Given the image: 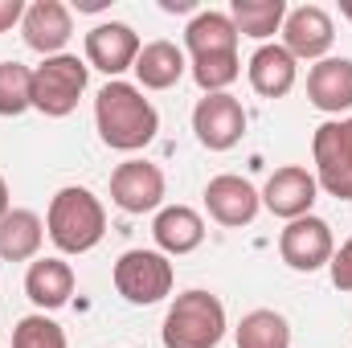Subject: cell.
Returning a JSON list of instances; mask_svg holds the SVG:
<instances>
[{
	"label": "cell",
	"mask_w": 352,
	"mask_h": 348,
	"mask_svg": "<svg viewBox=\"0 0 352 348\" xmlns=\"http://www.w3.org/2000/svg\"><path fill=\"white\" fill-rule=\"evenodd\" d=\"M160 8H164V12H192L197 0H160Z\"/></svg>",
	"instance_id": "cell-28"
},
{
	"label": "cell",
	"mask_w": 352,
	"mask_h": 348,
	"mask_svg": "<svg viewBox=\"0 0 352 348\" xmlns=\"http://www.w3.org/2000/svg\"><path fill=\"white\" fill-rule=\"evenodd\" d=\"M336 41V25L328 17V8L320 4H299V8H287V21H283V50L295 58V62H324L328 50Z\"/></svg>",
	"instance_id": "cell-8"
},
{
	"label": "cell",
	"mask_w": 352,
	"mask_h": 348,
	"mask_svg": "<svg viewBox=\"0 0 352 348\" xmlns=\"http://www.w3.org/2000/svg\"><path fill=\"white\" fill-rule=\"evenodd\" d=\"M25 8H29V4H21V0H0V33H8L12 25H21Z\"/></svg>",
	"instance_id": "cell-27"
},
{
	"label": "cell",
	"mask_w": 352,
	"mask_h": 348,
	"mask_svg": "<svg viewBox=\"0 0 352 348\" xmlns=\"http://www.w3.org/2000/svg\"><path fill=\"white\" fill-rule=\"evenodd\" d=\"M221 336H226V303L201 287L176 295L160 328L164 348H217Z\"/></svg>",
	"instance_id": "cell-3"
},
{
	"label": "cell",
	"mask_w": 352,
	"mask_h": 348,
	"mask_svg": "<svg viewBox=\"0 0 352 348\" xmlns=\"http://www.w3.org/2000/svg\"><path fill=\"white\" fill-rule=\"evenodd\" d=\"M184 45L192 58H217V54H238V29L230 21V12L217 8H201L188 29H184Z\"/></svg>",
	"instance_id": "cell-19"
},
{
	"label": "cell",
	"mask_w": 352,
	"mask_h": 348,
	"mask_svg": "<svg viewBox=\"0 0 352 348\" xmlns=\"http://www.w3.org/2000/svg\"><path fill=\"white\" fill-rule=\"evenodd\" d=\"M94 127L98 140L115 152H140L156 140L160 131V111L152 107V98H144V90L131 83H107L94 98Z\"/></svg>",
	"instance_id": "cell-1"
},
{
	"label": "cell",
	"mask_w": 352,
	"mask_h": 348,
	"mask_svg": "<svg viewBox=\"0 0 352 348\" xmlns=\"http://www.w3.org/2000/svg\"><path fill=\"white\" fill-rule=\"evenodd\" d=\"M12 348H66V332L58 320H50L45 312H33L25 320H16L12 328Z\"/></svg>",
	"instance_id": "cell-25"
},
{
	"label": "cell",
	"mask_w": 352,
	"mask_h": 348,
	"mask_svg": "<svg viewBox=\"0 0 352 348\" xmlns=\"http://www.w3.org/2000/svg\"><path fill=\"white\" fill-rule=\"evenodd\" d=\"M307 98L324 115L352 111V58H324L307 70Z\"/></svg>",
	"instance_id": "cell-16"
},
{
	"label": "cell",
	"mask_w": 352,
	"mask_h": 348,
	"mask_svg": "<svg viewBox=\"0 0 352 348\" xmlns=\"http://www.w3.org/2000/svg\"><path fill=\"white\" fill-rule=\"evenodd\" d=\"M173 283L176 270L168 254H160V250H127L115 262V291L135 307L160 303L164 295H173Z\"/></svg>",
	"instance_id": "cell-6"
},
{
	"label": "cell",
	"mask_w": 352,
	"mask_h": 348,
	"mask_svg": "<svg viewBox=\"0 0 352 348\" xmlns=\"http://www.w3.org/2000/svg\"><path fill=\"white\" fill-rule=\"evenodd\" d=\"M74 266L66 259H33L25 270V295L33 299L37 312H58L74 295Z\"/></svg>",
	"instance_id": "cell-15"
},
{
	"label": "cell",
	"mask_w": 352,
	"mask_h": 348,
	"mask_svg": "<svg viewBox=\"0 0 352 348\" xmlns=\"http://www.w3.org/2000/svg\"><path fill=\"white\" fill-rule=\"evenodd\" d=\"M21 37L33 54L58 58L66 50V41L74 37V17L62 0H33L21 17Z\"/></svg>",
	"instance_id": "cell-13"
},
{
	"label": "cell",
	"mask_w": 352,
	"mask_h": 348,
	"mask_svg": "<svg viewBox=\"0 0 352 348\" xmlns=\"http://www.w3.org/2000/svg\"><path fill=\"white\" fill-rule=\"evenodd\" d=\"M234 340L238 348H291V324L274 307H254L234 328Z\"/></svg>",
	"instance_id": "cell-23"
},
{
	"label": "cell",
	"mask_w": 352,
	"mask_h": 348,
	"mask_svg": "<svg viewBox=\"0 0 352 348\" xmlns=\"http://www.w3.org/2000/svg\"><path fill=\"white\" fill-rule=\"evenodd\" d=\"M152 238L160 246V254H192L205 242V217L188 205H164L152 221Z\"/></svg>",
	"instance_id": "cell-17"
},
{
	"label": "cell",
	"mask_w": 352,
	"mask_h": 348,
	"mask_svg": "<svg viewBox=\"0 0 352 348\" xmlns=\"http://www.w3.org/2000/svg\"><path fill=\"white\" fill-rule=\"evenodd\" d=\"M192 131L201 140V148L209 152H230L242 135H246V111L242 102L226 90V94H205L192 107Z\"/></svg>",
	"instance_id": "cell-9"
},
{
	"label": "cell",
	"mask_w": 352,
	"mask_h": 348,
	"mask_svg": "<svg viewBox=\"0 0 352 348\" xmlns=\"http://www.w3.org/2000/svg\"><path fill=\"white\" fill-rule=\"evenodd\" d=\"M131 70L140 78V90H168L184 78L188 58H184V50L176 41H148Z\"/></svg>",
	"instance_id": "cell-20"
},
{
	"label": "cell",
	"mask_w": 352,
	"mask_h": 348,
	"mask_svg": "<svg viewBox=\"0 0 352 348\" xmlns=\"http://www.w3.org/2000/svg\"><path fill=\"white\" fill-rule=\"evenodd\" d=\"M111 201L123 213H152L164 205V173L152 160H127L111 173Z\"/></svg>",
	"instance_id": "cell-12"
},
{
	"label": "cell",
	"mask_w": 352,
	"mask_h": 348,
	"mask_svg": "<svg viewBox=\"0 0 352 348\" xmlns=\"http://www.w3.org/2000/svg\"><path fill=\"white\" fill-rule=\"evenodd\" d=\"M340 17L352 25V0H340Z\"/></svg>",
	"instance_id": "cell-31"
},
{
	"label": "cell",
	"mask_w": 352,
	"mask_h": 348,
	"mask_svg": "<svg viewBox=\"0 0 352 348\" xmlns=\"http://www.w3.org/2000/svg\"><path fill=\"white\" fill-rule=\"evenodd\" d=\"M258 197H263V205L274 217L295 221V217L311 213V205L320 197V184H316V176L307 173L303 164H283V168L270 173V180H266V188Z\"/></svg>",
	"instance_id": "cell-14"
},
{
	"label": "cell",
	"mask_w": 352,
	"mask_h": 348,
	"mask_svg": "<svg viewBox=\"0 0 352 348\" xmlns=\"http://www.w3.org/2000/svg\"><path fill=\"white\" fill-rule=\"evenodd\" d=\"M311 160L316 184L336 201H352V119H328L316 127Z\"/></svg>",
	"instance_id": "cell-5"
},
{
	"label": "cell",
	"mask_w": 352,
	"mask_h": 348,
	"mask_svg": "<svg viewBox=\"0 0 352 348\" xmlns=\"http://www.w3.org/2000/svg\"><path fill=\"white\" fill-rule=\"evenodd\" d=\"M33 107V70L21 62H0V119H16Z\"/></svg>",
	"instance_id": "cell-24"
},
{
	"label": "cell",
	"mask_w": 352,
	"mask_h": 348,
	"mask_svg": "<svg viewBox=\"0 0 352 348\" xmlns=\"http://www.w3.org/2000/svg\"><path fill=\"white\" fill-rule=\"evenodd\" d=\"M205 209L217 226H230V230H242L258 217L263 209V197L258 188L246 180V176H234V173H221L205 184Z\"/></svg>",
	"instance_id": "cell-11"
},
{
	"label": "cell",
	"mask_w": 352,
	"mask_h": 348,
	"mask_svg": "<svg viewBox=\"0 0 352 348\" xmlns=\"http://www.w3.org/2000/svg\"><path fill=\"white\" fill-rule=\"evenodd\" d=\"M74 8L78 12H98V8H107V0H74Z\"/></svg>",
	"instance_id": "cell-29"
},
{
	"label": "cell",
	"mask_w": 352,
	"mask_h": 348,
	"mask_svg": "<svg viewBox=\"0 0 352 348\" xmlns=\"http://www.w3.org/2000/svg\"><path fill=\"white\" fill-rule=\"evenodd\" d=\"M140 50H144L140 33H135L131 25H123V21H102V25H94L87 33V66L90 70H102L111 83H115L123 70L135 66Z\"/></svg>",
	"instance_id": "cell-10"
},
{
	"label": "cell",
	"mask_w": 352,
	"mask_h": 348,
	"mask_svg": "<svg viewBox=\"0 0 352 348\" xmlns=\"http://www.w3.org/2000/svg\"><path fill=\"white\" fill-rule=\"evenodd\" d=\"M230 21L238 29V37H254L263 41L283 33V21H287V0H234L230 4Z\"/></svg>",
	"instance_id": "cell-22"
},
{
	"label": "cell",
	"mask_w": 352,
	"mask_h": 348,
	"mask_svg": "<svg viewBox=\"0 0 352 348\" xmlns=\"http://www.w3.org/2000/svg\"><path fill=\"white\" fill-rule=\"evenodd\" d=\"M12 209V197H8V184H4V176H0V217Z\"/></svg>",
	"instance_id": "cell-30"
},
{
	"label": "cell",
	"mask_w": 352,
	"mask_h": 348,
	"mask_svg": "<svg viewBox=\"0 0 352 348\" xmlns=\"http://www.w3.org/2000/svg\"><path fill=\"white\" fill-rule=\"evenodd\" d=\"M246 74H250V87L254 94H263V98H283V94H291L295 87V78H299V62L274 41H266L254 50V58H250V66H246Z\"/></svg>",
	"instance_id": "cell-18"
},
{
	"label": "cell",
	"mask_w": 352,
	"mask_h": 348,
	"mask_svg": "<svg viewBox=\"0 0 352 348\" xmlns=\"http://www.w3.org/2000/svg\"><path fill=\"white\" fill-rule=\"evenodd\" d=\"M45 234L62 254H87L107 234V209L90 188L66 184L54 193V201L45 209Z\"/></svg>",
	"instance_id": "cell-2"
},
{
	"label": "cell",
	"mask_w": 352,
	"mask_h": 348,
	"mask_svg": "<svg viewBox=\"0 0 352 348\" xmlns=\"http://www.w3.org/2000/svg\"><path fill=\"white\" fill-rule=\"evenodd\" d=\"M90 66L78 54H58V58H41V66H33V111L50 115V119H66L78 98L87 94Z\"/></svg>",
	"instance_id": "cell-4"
},
{
	"label": "cell",
	"mask_w": 352,
	"mask_h": 348,
	"mask_svg": "<svg viewBox=\"0 0 352 348\" xmlns=\"http://www.w3.org/2000/svg\"><path fill=\"white\" fill-rule=\"evenodd\" d=\"M278 254H283V262H287L291 270H303V274L328 266L332 254H336L332 226H328L324 217H316V213L287 221V230L278 234Z\"/></svg>",
	"instance_id": "cell-7"
},
{
	"label": "cell",
	"mask_w": 352,
	"mask_h": 348,
	"mask_svg": "<svg viewBox=\"0 0 352 348\" xmlns=\"http://www.w3.org/2000/svg\"><path fill=\"white\" fill-rule=\"evenodd\" d=\"M45 242V221L33 209H8L0 217V259L4 262H33Z\"/></svg>",
	"instance_id": "cell-21"
},
{
	"label": "cell",
	"mask_w": 352,
	"mask_h": 348,
	"mask_svg": "<svg viewBox=\"0 0 352 348\" xmlns=\"http://www.w3.org/2000/svg\"><path fill=\"white\" fill-rule=\"evenodd\" d=\"M328 270H332V283H336L340 291H352V238L336 250V254H332Z\"/></svg>",
	"instance_id": "cell-26"
}]
</instances>
